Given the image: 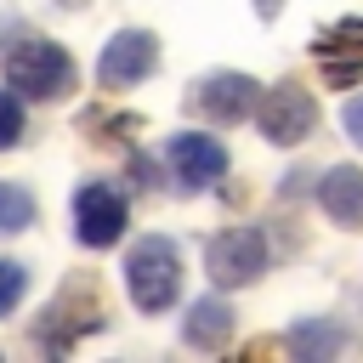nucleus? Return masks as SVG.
I'll list each match as a JSON object with an SVG mask.
<instances>
[{
    "mask_svg": "<svg viewBox=\"0 0 363 363\" xmlns=\"http://www.w3.org/2000/svg\"><path fill=\"white\" fill-rule=\"evenodd\" d=\"M6 85L17 96H34V102H51L74 85V62L57 40H17L6 51Z\"/></svg>",
    "mask_w": 363,
    "mask_h": 363,
    "instance_id": "f257e3e1",
    "label": "nucleus"
},
{
    "mask_svg": "<svg viewBox=\"0 0 363 363\" xmlns=\"http://www.w3.org/2000/svg\"><path fill=\"white\" fill-rule=\"evenodd\" d=\"M125 289L142 312H164L182 289V255L170 238H142L130 255H125Z\"/></svg>",
    "mask_w": 363,
    "mask_h": 363,
    "instance_id": "f03ea898",
    "label": "nucleus"
},
{
    "mask_svg": "<svg viewBox=\"0 0 363 363\" xmlns=\"http://www.w3.org/2000/svg\"><path fill=\"white\" fill-rule=\"evenodd\" d=\"M204 267H210V278H216L221 289L261 278V267H267V238H261V227H227V233H216V238L204 244Z\"/></svg>",
    "mask_w": 363,
    "mask_h": 363,
    "instance_id": "7ed1b4c3",
    "label": "nucleus"
},
{
    "mask_svg": "<svg viewBox=\"0 0 363 363\" xmlns=\"http://www.w3.org/2000/svg\"><path fill=\"white\" fill-rule=\"evenodd\" d=\"M125 193L119 187H108V182H85L79 193H74V233H79V244H91V250H108L119 233H125Z\"/></svg>",
    "mask_w": 363,
    "mask_h": 363,
    "instance_id": "20e7f679",
    "label": "nucleus"
},
{
    "mask_svg": "<svg viewBox=\"0 0 363 363\" xmlns=\"http://www.w3.org/2000/svg\"><path fill=\"white\" fill-rule=\"evenodd\" d=\"M255 125H261L267 142H301V136L318 125V102H312V91H301V85H272V91L255 102Z\"/></svg>",
    "mask_w": 363,
    "mask_h": 363,
    "instance_id": "39448f33",
    "label": "nucleus"
},
{
    "mask_svg": "<svg viewBox=\"0 0 363 363\" xmlns=\"http://www.w3.org/2000/svg\"><path fill=\"white\" fill-rule=\"evenodd\" d=\"M153 62H159V40H153L147 28H125V34H113V40L102 45L96 79H102V85H136V79L153 74Z\"/></svg>",
    "mask_w": 363,
    "mask_h": 363,
    "instance_id": "423d86ee",
    "label": "nucleus"
},
{
    "mask_svg": "<svg viewBox=\"0 0 363 363\" xmlns=\"http://www.w3.org/2000/svg\"><path fill=\"white\" fill-rule=\"evenodd\" d=\"M164 153H170V170H176L182 187H210V182L227 176V147H221L216 136H204V130H182V136H170Z\"/></svg>",
    "mask_w": 363,
    "mask_h": 363,
    "instance_id": "0eeeda50",
    "label": "nucleus"
},
{
    "mask_svg": "<svg viewBox=\"0 0 363 363\" xmlns=\"http://www.w3.org/2000/svg\"><path fill=\"white\" fill-rule=\"evenodd\" d=\"M255 102H261V85H255L250 74H210V79H199V85H193V108H199V113H210L216 125L244 119Z\"/></svg>",
    "mask_w": 363,
    "mask_h": 363,
    "instance_id": "6e6552de",
    "label": "nucleus"
},
{
    "mask_svg": "<svg viewBox=\"0 0 363 363\" xmlns=\"http://www.w3.org/2000/svg\"><path fill=\"white\" fill-rule=\"evenodd\" d=\"M318 204H323L329 221H340V227H363V170H357V164H335V170H323V182H318Z\"/></svg>",
    "mask_w": 363,
    "mask_h": 363,
    "instance_id": "1a4fd4ad",
    "label": "nucleus"
},
{
    "mask_svg": "<svg viewBox=\"0 0 363 363\" xmlns=\"http://www.w3.org/2000/svg\"><path fill=\"white\" fill-rule=\"evenodd\" d=\"M182 335H187V346H204V352H216L227 335H233V306L227 301H193V312H187V323H182Z\"/></svg>",
    "mask_w": 363,
    "mask_h": 363,
    "instance_id": "9d476101",
    "label": "nucleus"
},
{
    "mask_svg": "<svg viewBox=\"0 0 363 363\" xmlns=\"http://www.w3.org/2000/svg\"><path fill=\"white\" fill-rule=\"evenodd\" d=\"M289 346H295L301 357H329V352H340V346H346V335H340L335 323H323V318H306V323H295V329H289Z\"/></svg>",
    "mask_w": 363,
    "mask_h": 363,
    "instance_id": "9b49d317",
    "label": "nucleus"
},
{
    "mask_svg": "<svg viewBox=\"0 0 363 363\" xmlns=\"http://www.w3.org/2000/svg\"><path fill=\"white\" fill-rule=\"evenodd\" d=\"M34 227V193L23 182H0V233H23Z\"/></svg>",
    "mask_w": 363,
    "mask_h": 363,
    "instance_id": "f8f14e48",
    "label": "nucleus"
},
{
    "mask_svg": "<svg viewBox=\"0 0 363 363\" xmlns=\"http://www.w3.org/2000/svg\"><path fill=\"white\" fill-rule=\"evenodd\" d=\"M23 284H28V272H23L17 261H0V318L23 301Z\"/></svg>",
    "mask_w": 363,
    "mask_h": 363,
    "instance_id": "ddd939ff",
    "label": "nucleus"
},
{
    "mask_svg": "<svg viewBox=\"0 0 363 363\" xmlns=\"http://www.w3.org/2000/svg\"><path fill=\"white\" fill-rule=\"evenodd\" d=\"M23 136V108H17V91H0V147H11Z\"/></svg>",
    "mask_w": 363,
    "mask_h": 363,
    "instance_id": "4468645a",
    "label": "nucleus"
},
{
    "mask_svg": "<svg viewBox=\"0 0 363 363\" xmlns=\"http://www.w3.org/2000/svg\"><path fill=\"white\" fill-rule=\"evenodd\" d=\"M340 119H346V130H352V142H357V147H363V96H352V102H346V113H340Z\"/></svg>",
    "mask_w": 363,
    "mask_h": 363,
    "instance_id": "2eb2a0df",
    "label": "nucleus"
},
{
    "mask_svg": "<svg viewBox=\"0 0 363 363\" xmlns=\"http://www.w3.org/2000/svg\"><path fill=\"white\" fill-rule=\"evenodd\" d=\"M261 11H267V17H272V11H278V0H261Z\"/></svg>",
    "mask_w": 363,
    "mask_h": 363,
    "instance_id": "dca6fc26",
    "label": "nucleus"
}]
</instances>
